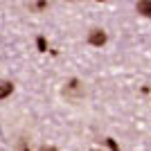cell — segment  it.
I'll use <instances>...</instances> for the list:
<instances>
[{"label":"cell","mask_w":151,"mask_h":151,"mask_svg":"<svg viewBox=\"0 0 151 151\" xmlns=\"http://www.w3.org/2000/svg\"><path fill=\"white\" fill-rule=\"evenodd\" d=\"M63 95L68 97V99H79V97H83V86L79 79H70L65 86H63Z\"/></svg>","instance_id":"cell-1"},{"label":"cell","mask_w":151,"mask_h":151,"mask_svg":"<svg viewBox=\"0 0 151 151\" xmlns=\"http://www.w3.org/2000/svg\"><path fill=\"white\" fill-rule=\"evenodd\" d=\"M88 43L95 45V47H101V45L106 43V32L99 29V27H95V29L88 32Z\"/></svg>","instance_id":"cell-2"},{"label":"cell","mask_w":151,"mask_h":151,"mask_svg":"<svg viewBox=\"0 0 151 151\" xmlns=\"http://www.w3.org/2000/svg\"><path fill=\"white\" fill-rule=\"evenodd\" d=\"M135 12L145 18H151V0H138L135 2Z\"/></svg>","instance_id":"cell-3"},{"label":"cell","mask_w":151,"mask_h":151,"mask_svg":"<svg viewBox=\"0 0 151 151\" xmlns=\"http://www.w3.org/2000/svg\"><path fill=\"white\" fill-rule=\"evenodd\" d=\"M47 7H50V0H34V2L29 5V9L36 12V14H41V12H45Z\"/></svg>","instance_id":"cell-4"},{"label":"cell","mask_w":151,"mask_h":151,"mask_svg":"<svg viewBox=\"0 0 151 151\" xmlns=\"http://www.w3.org/2000/svg\"><path fill=\"white\" fill-rule=\"evenodd\" d=\"M12 93H14V83H9V81H0V99L9 97Z\"/></svg>","instance_id":"cell-5"},{"label":"cell","mask_w":151,"mask_h":151,"mask_svg":"<svg viewBox=\"0 0 151 151\" xmlns=\"http://www.w3.org/2000/svg\"><path fill=\"white\" fill-rule=\"evenodd\" d=\"M36 47H38V52H47V41H45V36L36 38Z\"/></svg>","instance_id":"cell-6"},{"label":"cell","mask_w":151,"mask_h":151,"mask_svg":"<svg viewBox=\"0 0 151 151\" xmlns=\"http://www.w3.org/2000/svg\"><path fill=\"white\" fill-rule=\"evenodd\" d=\"M106 145L111 147V151H120V147H117V142H115L113 138H108V140H106Z\"/></svg>","instance_id":"cell-7"},{"label":"cell","mask_w":151,"mask_h":151,"mask_svg":"<svg viewBox=\"0 0 151 151\" xmlns=\"http://www.w3.org/2000/svg\"><path fill=\"white\" fill-rule=\"evenodd\" d=\"M41 151H57V149H54V147H43Z\"/></svg>","instance_id":"cell-8"},{"label":"cell","mask_w":151,"mask_h":151,"mask_svg":"<svg viewBox=\"0 0 151 151\" xmlns=\"http://www.w3.org/2000/svg\"><path fill=\"white\" fill-rule=\"evenodd\" d=\"M93 151H97V149H93Z\"/></svg>","instance_id":"cell-9"}]
</instances>
